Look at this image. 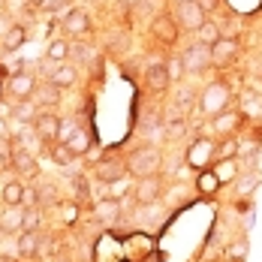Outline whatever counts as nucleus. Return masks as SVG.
Returning a JSON list of instances; mask_svg holds the SVG:
<instances>
[{
    "instance_id": "nucleus-1",
    "label": "nucleus",
    "mask_w": 262,
    "mask_h": 262,
    "mask_svg": "<svg viewBox=\"0 0 262 262\" xmlns=\"http://www.w3.org/2000/svg\"><path fill=\"white\" fill-rule=\"evenodd\" d=\"M160 169H163V154H160L157 148H136L130 157H127V172L136 175L139 181L142 178H154L160 175Z\"/></svg>"
},
{
    "instance_id": "nucleus-2",
    "label": "nucleus",
    "mask_w": 262,
    "mask_h": 262,
    "mask_svg": "<svg viewBox=\"0 0 262 262\" xmlns=\"http://www.w3.org/2000/svg\"><path fill=\"white\" fill-rule=\"evenodd\" d=\"M232 103V88L226 84V81H211L205 84V91H202V100H199V108L211 115V118H217L220 112H226Z\"/></svg>"
},
{
    "instance_id": "nucleus-3",
    "label": "nucleus",
    "mask_w": 262,
    "mask_h": 262,
    "mask_svg": "<svg viewBox=\"0 0 262 262\" xmlns=\"http://www.w3.org/2000/svg\"><path fill=\"white\" fill-rule=\"evenodd\" d=\"M175 21L181 30H199V27L208 21V12L199 6V0H178L175 3Z\"/></svg>"
},
{
    "instance_id": "nucleus-4",
    "label": "nucleus",
    "mask_w": 262,
    "mask_h": 262,
    "mask_svg": "<svg viewBox=\"0 0 262 262\" xmlns=\"http://www.w3.org/2000/svg\"><path fill=\"white\" fill-rule=\"evenodd\" d=\"M211 160H217V142H211V139H196L190 148H187V166L190 169H196V172H205L211 166Z\"/></svg>"
},
{
    "instance_id": "nucleus-5",
    "label": "nucleus",
    "mask_w": 262,
    "mask_h": 262,
    "mask_svg": "<svg viewBox=\"0 0 262 262\" xmlns=\"http://www.w3.org/2000/svg\"><path fill=\"white\" fill-rule=\"evenodd\" d=\"M184 67H187V73H205L211 63V49L208 46H202V42H193V46H187V52L181 54Z\"/></svg>"
},
{
    "instance_id": "nucleus-6",
    "label": "nucleus",
    "mask_w": 262,
    "mask_h": 262,
    "mask_svg": "<svg viewBox=\"0 0 262 262\" xmlns=\"http://www.w3.org/2000/svg\"><path fill=\"white\" fill-rule=\"evenodd\" d=\"M6 94L15 97V103L33 100V94H36V79H33L30 73H12L9 81H6Z\"/></svg>"
},
{
    "instance_id": "nucleus-7",
    "label": "nucleus",
    "mask_w": 262,
    "mask_h": 262,
    "mask_svg": "<svg viewBox=\"0 0 262 262\" xmlns=\"http://www.w3.org/2000/svg\"><path fill=\"white\" fill-rule=\"evenodd\" d=\"M160 196H163V181H160V175L142 178V181H136V187H133V199H136L139 205H157Z\"/></svg>"
},
{
    "instance_id": "nucleus-8",
    "label": "nucleus",
    "mask_w": 262,
    "mask_h": 262,
    "mask_svg": "<svg viewBox=\"0 0 262 262\" xmlns=\"http://www.w3.org/2000/svg\"><path fill=\"white\" fill-rule=\"evenodd\" d=\"M33 133L42 139V142H57V136H60V118L54 115V112H39L36 115V121H33Z\"/></svg>"
},
{
    "instance_id": "nucleus-9",
    "label": "nucleus",
    "mask_w": 262,
    "mask_h": 262,
    "mask_svg": "<svg viewBox=\"0 0 262 262\" xmlns=\"http://www.w3.org/2000/svg\"><path fill=\"white\" fill-rule=\"evenodd\" d=\"M97 181L105 184V187H112V184H118V181H124L130 172H127V163L124 160H105V163H100L97 166Z\"/></svg>"
},
{
    "instance_id": "nucleus-10",
    "label": "nucleus",
    "mask_w": 262,
    "mask_h": 262,
    "mask_svg": "<svg viewBox=\"0 0 262 262\" xmlns=\"http://www.w3.org/2000/svg\"><path fill=\"white\" fill-rule=\"evenodd\" d=\"M241 112H232V108H226V112H220L217 118H211V130L220 133L223 139H229V136H235L238 127H241Z\"/></svg>"
},
{
    "instance_id": "nucleus-11",
    "label": "nucleus",
    "mask_w": 262,
    "mask_h": 262,
    "mask_svg": "<svg viewBox=\"0 0 262 262\" xmlns=\"http://www.w3.org/2000/svg\"><path fill=\"white\" fill-rule=\"evenodd\" d=\"M63 30H67L70 36H84V33L91 30V15H88V9H70L67 18H63Z\"/></svg>"
},
{
    "instance_id": "nucleus-12",
    "label": "nucleus",
    "mask_w": 262,
    "mask_h": 262,
    "mask_svg": "<svg viewBox=\"0 0 262 262\" xmlns=\"http://www.w3.org/2000/svg\"><path fill=\"white\" fill-rule=\"evenodd\" d=\"M12 169H15L21 178H36V172H39L33 154H27L25 148H15V151H12Z\"/></svg>"
},
{
    "instance_id": "nucleus-13",
    "label": "nucleus",
    "mask_w": 262,
    "mask_h": 262,
    "mask_svg": "<svg viewBox=\"0 0 262 262\" xmlns=\"http://www.w3.org/2000/svg\"><path fill=\"white\" fill-rule=\"evenodd\" d=\"M25 193H27V187L21 181H9V184H3V190H0V202L6 208H21L25 205Z\"/></svg>"
},
{
    "instance_id": "nucleus-14",
    "label": "nucleus",
    "mask_w": 262,
    "mask_h": 262,
    "mask_svg": "<svg viewBox=\"0 0 262 262\" xmlns=\"http://www.w3.org/2000/svg\"><path fill=\"white\" fill-rule=\"evenodd\" d=\"M145 81H148V88L151 91H157V94H163L169 84H172V79H169V70H166V63H151L148 70H145Z\"/></svg>"
},
{
    "instance_id": "nucleus-15",
    "label": "nucleus",
    "mask_w": 262,
    "mask_h": 262,
    "mask_svg": "<svg viewBox=\"0 0 262 262\" xmlns=\"http://www.w3.org/2000/svg\"><path fill=\"white\" fill-rule=\"evenodd\" d=\"M238 57V39H220L214 49H211V60L217 63V67H223V63H232Z\"/></svg>"
},
{
    "instance_id": "nucleus-16",
    "label": "nucleus",
    "mask_w": 262,
    "mask_h": 262,
    "mask_svg": "<svg viewBox=\"0 0 262 262\" xmlns=\"http://www.w3.org/2000/svg\"><path fill=\"white\" fill-rule=\"evenodd\" d=\"M94 217H97V223H115L121 217V202L118 199H97L94 202Z\"/></svg>"
},
{
    "instance_id": "nucleus-17",
    "label": "nucleus",
    "mask_w": 262,
    "mask_h": 262,
    "mask_svg": "<svg viewBox=\"0 0 262 262\" xmlns=\"http://www.w3.org/2000/svg\"><path fill=\"white\" fill-rule=\"evenodd\" d=\"M0 232H25V208H6L0 214Z\"/></svg>"
},
{
    "instance_id": "nucleus-18",
    "label": "nucleus",
    "mask_w": 262,
    "mask_h": 262,
    "mask_svg": "<svg viewBox=\"0 0 262 262\" xmlns=\"http://www.w3.org/2000/svg\"><path fill=\"white\" fill-rule=\"evenodd\" d=\"M25 39H27V30L21 25H12L6 33H3L0 46H3V52H18V49L25 46Z\"/></svg>"
},
{
    "instance_id": "nucleus-19",
    "label": "nucleus",
    "mask_w": 262,
    "mask_h": 262,
    "mask_svg": "<svg viewBox=\"0 0 262 262\" xmlns=\"http://www.w3.org/2000/svg\"><path fill=\"white\" fill-rule=\"evenodd\" d=\"M220 39H223V30H220L217 21H205V25L196 30V42H202V46H208V49H214Z\"/></svg>"
},
{
    "instance_id": "nucleus-20",
    "label": "nucleus",
    "mask_w": 262,
    "mask_h": 262,
    "mask_svg": "<svg viewBox=\"0 0 262 262\" xmlns=\"http://www.w3.org/2000/svg\"><path fill=\"white\" fill-rule=\"evenodd\" d=\"M63 145H67V148H70V151H73L76 157H88V154H91V136L81 130V127H79L76 133H73V136H70V139H67Z\"/></svg>"
},
{
    "instance_id": "nucleus-21",
    "label": "nucleus",
    "mask_w": 262,
    "mask_h": 262,
    "mask_svg": "<svg viewBox=\"0 0 262 262\" xmlns=\"http://www.w3.org/2000/svg\"><path fill=\"white\" fill-rule=\"evenodd\" d=\"M241 115L244 118H262V97L253 91H244L241 94Z\"/></svg>"
},
{
    "instance_id": "nucleus-22",
    "label": "nucleus",
    "mask_w": 262,
    "mask_h": 262,
    "mask_svg": "<svg viewBox=\"0 0 262 262\" xmlns=\"http://www.w3.org/2000/svg\"><path fill=\"white\" fill-rule=\"evenodd\" d=\"M36 115H39V108L33 100H21V103L12 105V118L18 121V124H33L36 121Z\"/></svg>"
},
{
    "instance_id": "nucleus-23",
    "label": "nucleus",
    "mask_w": 262,
    "mask_h": 262,
    "mask_svg": "<svg viewBox=\"0 0 262 262\" xmlns=\"http://www.w3.org/2000/svg\"><path fill=\"white\" fill-rule=\"evenodd\" d=\"M54 88H73L76 84V67H67L60 63L57 70H52V79H49Z\"/></svg>"
},
{
    "instance_id": "nucleus-24",
    "label": "nucleus",
    "mask_w": 262,
    "mask_h": 262,
    "mask_svg": "<svg viewBox=\"0 0 262 262\" xmlns=\"http://www.w3.org/2000/svg\"><path fill=\"white\" fill-rule=\"evenodd\" d=\"M214 175H217V181L220 184H229L238 178V163L235 160H217L214 163Z\"/></svg>"
},
{
    "instance_id": "nucleus-25",
    "label": "nucleus",
    "mask_w": 262,
    "mask_h": 262,
    "mask_svg": "<svg viewBox=\"0 0 262 262\" xmlns=\"http://www.w3.org/2000/svg\"><path fill=\"white\" fill-rule=\"evenodd\" d=\"M196 190H199L202 196H211V193H217V190H220V181H217L214 169H205V172H199V175H196Z\"/></svg>"
},
{
    "instance_id": "nucleus-26",
    "label": "nucleus",
    "mask_w": 262,
    "mask_h": 262,
    "mask_svg": "<svg viewBox=\"0 0 262 262\" xmlns=\"http://www.w3.org/2000/svg\"><path fill=\"white\" fill-rule=\"evenodd\" d=\"M70 52H73V46H70L67 39H52L49 49H46V57L54 60V63H63V60L70 57Z\"/></svg>"
},
{
    "instance_id": "nucleus-27",
    "label": "nucleus",
    "mask_w": 262,
    "mask_h": 262,
    "mask_svg": "<svg viewBox=\"0 0 262 262\" xmlns=\"http://www.w3.org/2000/svg\"><path fill=\"white\" fill-rule=\"evenodd\" d=\"M238 157V136H229V139H220L217 142V160H235ZM214 160V163H217Z\"/></svg>"
},
{
    "instance_id": "nucleus-28",
    "label": "nucleus",
    "mask_w": 262,
    "mask_h": 262,
    "mask_svg": "<svg viewBox=\"0 0 262 262\" xmlns=\"http://www.w3.org/2000/svg\"><path fill=\"white\" fill-rule=\"evenodd\" d=\"M154 33H157L163 42H175V36H178V27L172 25V18H157V21H154Z\"/></svg>"
},
{
    "instance_id": "nucleus-29",
    "label": "nucleus",
    "mask_w": 262,
    "mask_h": 262,
    "mask_svg": "<svg viewBox=\"0 0 262 262\" xmlns=\"http://www.w3.org/2000/svg\"><path fill=\"white\" fill-rule=\"evenodd\" d=\"M36 103H39V105H57V103H60V88H54L52 81H49L46 88H39V91H36Z\"/></svg>"
},
{
    "instance_id": "nucleus-30",
    "label": "nucleus",
    "mask_w": 262,
    "mask_h": 262,
    "mask_svg": "<svg viewBox=\"0 0 262 262\" xmlns=\"http://www.w3.org/2000/svg\"><path fill=\"white\" fill-rule=\"evenodd\" d=\"M52 160L57 163V166H73V163H76V154H73L63 142H54L52 145Z\"/></svg>"
},
{
    "instance_id": "nucleus-31",
    "label": "nucleus",
    "mask_w": 262,
    "mask_h": 262,
    "mask_svg": "<svg viewBox=\"0 0 262 262\" xmlns=\"http://www.w3.org/2000/svg\"><path fill=\"white\" fill-rule=\"evenodd\" d=\"M247 238H238V241H232L229 247H226V259L229 262H244L247 259Z\"/></svg>"
},
{
    "instance_id": "nucleus-32",
    "label": "nucleus",
    "mask_w": 262,
    "mask_h": 262,
    "mask_svg": "<svg viewBox=\"0 0 262 262\" xmlns=\"http://www.w3.org/2000/svg\"><path fill=\"white\" fill-rule=\"evenodd\" d=\"M187 199H190V187H184V184H175V187L166 190V202L169 205H184Z\"/></svg>"
},
{
    "instance_id": "nucleus-33",
    "label": "nucleus",
    "mask_w": 262,
    "mask_h": 262,
    "mask_svg": "<svg viewBox=\"0 0 262 262\" xmlns=\"http://www.w3.org/2000/svg\"><path fill=\"white\" fill-rule=\"evenodd\" d=\"M163 133H166L169 139H181L184 133H187L184 118H166V121H163Z\"/></svg>"
},
{
    "instance_id": "nucleus-34",
    "label": "nucleus",
    "mask_w": 262,
    "mask_h": 262,
    "mask_svg": "<svg viewBox=\"0 0 262 262\" xmlns=\"http://www.w3.org/2000/svg\"><path fill=\"white\" fill-rule=\"evenodd\" d=\"M166 70H169V79H172V84H175V81H181L184 76H187V67H184L181 54L169 57V60H166Z\"/></svg>"
},
{
    "instance_id": "nucleus-35",
    "label": "nucleus",
    "mask_w": 262,
    "mask_h": 262,
    "mask_svg": "<svg viewBox=\"0 0 262 262\" xmlns=\"http://www.w3.org/2000/svg\"><path fill=\"white\" fill-rule=\"evenodd\" d=\"M36 247H39L36 232H21V238H18V253H21V256H33Z\"/></svg>"
},
{
    "instance_id": "nucleus-36",
    "label": "nucleus",
    "mask_w": 262,
    "mask_h": 262,
    "mask_svg": "<svg viewBox=\"0 0 262 262\" xmlns=\"http://www.w3.org/2000/svg\"><path fill=\"white\" fill-rule=\"evenodd\" d=\"M39 229V211L25 208V232H36Z\"/></svg>"
},
{
    "instance_id": "nucleus-37",
    "label": "nucleus",
    "mask_w": 262,
    "mask_h": 262,
    "mask_svg": "<svg viewBox=\"0 0 262 262\" xmlns=\"http://www.w3.org/2000/svg\"><path fill=\"white\" fill-rule=\"evenodd\" d=\"M256 151H259V142H256V139H238V154L256 157Z\"/></svg>"
},
{
    "instance_id": "nucleus-38",
    "label": "nucleus",
    "mask_w": 262,
    "mask_h": 262,
    "mask_svg": "<svg viewBox=\"0 0 262 262\" xmlns=\"http://www.w3.org/2000/svg\"><path fill=\"white\" fill-rule=\"evenodd\" d=\"M253 187H259V175H247V178H241V181H238V193H241V196H250Z\"/></svg>"
},
{
    "instance_id": "nucleus-39",
    "label": "nucleus",
    "mask_w": 262,
    "mask_h": 262,
    "mask_svg": "<svg viewBox=\"0 0 262 262\" xmlns=\"http://www.w3.org/2000/svg\"><path fill=\"white\" fill-rule=\"evenodd\" d=\"M76 130H79V124H76V121H60V136H57V142H67Z\"/></svg>"
},
{
    "instance_id": "nucleus-40",
    "label": "nucleus",
    "mask_w": 262,
    "mask_h": 262,
    "mask_svg": "<svg viewBox=\"0 0 262 262\" xmlns=\"http://www.w3.org/2000/svg\"><path fill=\"white\" fill-rule=\"evenodd\" d=\"M73 187H76V199H88V178L76 175L73 178Z\"/></svg>"
},
{
    "instance_id": "nucleus-41",
    "label": "nucleus",
    "mask_w": 262,
    "mask_h": 262,
    "mask_svg": "<svg viewBox=\"0 0 262 262\" xmlns=\"http://www.w3.org/2000/svg\"><path fill=\"white\" fill-rule=\"evenodd\" d=\"M70 0H42L39 3V9H46V12H57V9H63Z\"/></svg>"
},
{
    "instance_id": "nucleus-42",
    "label": "nucleus",
    "mask_w": 262,
    "mask_h": 262,
    "mask_svg": "<svg viewBox=\"0 0 262 262\" xmlns=\"http://www.w3.org/2000/svg\"><path fill=\"white\" fill-rule=\"evenodd\" d=\"M63 220L67 223H76L79 220V205H63Z\"/></svg>"
},
{
    "instance_id": "nucleus-43",
    "label": "nucleus",
    "mask_w": 262,
    "mask_h": 262,
    "mask_svg": "<svg viewBox=\"0 0 262 262\" xmlns=\"http://www.w3.org/2000/svg\"><path fill=\"white\" fill-rule=\"evenodd\" d=\"M6 118H12V105L0 100V121H6Z\"/></svg>"
},
{
    "instance_id": "nucleus-44",
    "label": "nucleus",
    "mask_w": 262,
    "mask_h": 262,
    "mask_svg": "<svg viewBox=\"0 0 262 262\" xmlns=\"http://www.w3.org/2000/svg\"><path fill=\"white\" fill-rule=\"evenodd\" d=\"M199 6L208 12V9H214V6H217V0H199Z\"/></svg>"
},
{
    "instance_id": "nucleus-45",
    "label": "nucleus",
    "mask_w": 262,
    "mask_h": 262,
    "mask_svg": "<svg viewBox=\"0 0 262 262\" xmlns=\"http://www.w3.org/2000/svg\"><path fill=\"white\" fill-rule=\"evenodd\" d=\"M9 27H12V25H6V18H0V39H3V33H6Z\"/></svg>"
},
{
    "instance_id": "nucleus-46",
    "label": "nucleus",
    "mask_w": 262,
    "mask_h": 262,
    "mask_svg": "<svg viewBox=\"0 0 262 262\" xmlns=\"http://www.w3.org/2000/svg\"><path fill=\"white\" fill-rule=\"evenodd\" d=\"M3 91H6V84H3V79H0V100H3Z\"/></svg>"
},
{
    "instance_id": "nucleus-47",
    "label": "nucleus",
    "mask_w": 262,
    "mask_h": 262,
    "mask_svg": "<svg viewBox=\"0 0 262 262\" xmlns=\"http://www.w3.org/2000/svg\"><path fill=\"white\" fill-rule=\"evenodd\" d=\"M127 3H136V0H127Z\"/></svg>"
}]
</instances>
